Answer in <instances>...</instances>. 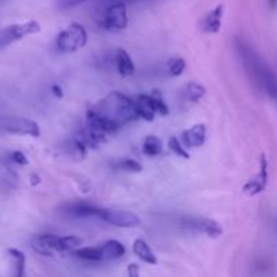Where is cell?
Returning <instances> with one entry per match:
<instances>
[{
    "label": "cell",
    "instance_id": "5b68a950",
    "mask_svg": "<svg viewBox=\"0 0 277 277\" xmlns=\"http://www.w3.org/2000/svg\"><path fill=\"white\" fill-rule=\"evenodd\" d=\"M41 31V26L36 21H29V22L15 23V25L7 26L0 29V49L6 48L11 45L15 41H19L31 34H36Z\"/></svg>",
    "mask_w": 277,
    "mask_h": 277
},
{
    "label": "cell",
    "instance_id": "484cf974",
    "mask_svg": "<svg viewBox=\"0 0 277 277\" xmlns=\"http://www.w3.org/2000/svg\"><path fill=\"white\" fill-rule=\"evenodd\" d=\"M152 96H153L154 107H156L157 114H160V115H162V117H167V115L169 114V108H168V106L165 104L164 99L161 98V95L158 94V92H154V94H152Z\"/></svg>",
    "mask_w": 277,
    "mask_h": 277
},
{
    "label": "cell",
    "instance_id": "9a60e30c",
    "mask_svg": "<svg viewBox=\"0 0 277 277\" xmlns=\"http://www.w3.org/2000/svg\"><path fill=\"white\" fill-rule=\"evenodd\" d=\"M133 252H134V254L137 255L141 261H143V263L150 264V265H154V264L158 263L157 255L154 254L153 250L150 249L147 242L141 239V238L135 239L134 244H133Z\"/></svg>",
    "mask_w": 277,
    "mask_h": 277
},
{
    "label": "cell",
    "instance_id": "7402d4cb",
    "mask_svg": "<svg viewBox=\"0 0 277 277\" xmlns=\"http://www.w3.org/2000/svg\"><path fill=\"white\" fill-rule=\"evenodd\" d=\"M168 147L171 149L172 153H175L176 156L182 157V158H187V160L190 158L188 152L184 149V143L180 142L179 138H176V137H171V138L168 139Z\"/></svg>",
    "mask_w": 277,
    "mask_h": 277
},
{
    "label": "cell",
    "instance_id": "30bf717a",
    "mask_svg": "<svg viewBox=\"0 0 277 277\" xmlns=\"http://www.w3.org/2000/svg\"><path fill=\"white\" fill-rule=\"evenodd\" d=\"M266 184H268V161L263 154L260 157V172L252 180H249L245 184L242 191L249 196H254V195H258L265 190Z\"/></svg>",
    "mask_w": 277,
    "mask_h": 277
},
{
    "label": "cell",
    "instance_id": "4316f807",
    "mask_svg": "<svg viewBox=\"0 0 277 277\" xmlns=\"http://www.w3.org/2000/svg\"><path fill=\"white\" fill-rule=\"evenodd\" d=\"M84 2H87V0H59L57 7H59V10H70V8L80 6Z\"/></svg>",
    "mask_w": 277,
    "mask_h": 277
},
{
    "label": "cell",
    "instance_id": "ac0fdd59",
    "mask_svg": "<svg viewBox=\"0 0 277 277\" xmlns=\"http://www.w3.org/2000/svg\"><path fill=\"white\" fill-rule=\"evenodd\" d=\"M72 254L85 261H103V253L100 246H87V248H76L72 250Z\"/></svg>",
    "mask_w": 277,
    "mask_h": 277
},
{
    "label": "cell",
    "instance_id": "4dcf8cb0",
    "mask_svg": "<svg viewBox=\"0 0 277 277\" xmlns=\"http://www.w3.org/2000/svg\"><path fill=\"white\" fill-rule=\"evenodd\" d=\"M268 4L270 6V8H274L277 6V0H268Z\"/></svg>",
    "mask_w": 277,
    "mask_h": 277
},
{
    "label": "cell",
    "instance_id": "52a82bcc",
    "mask_svg": "<svg viewBox=\"0 0 277 277\" xmlns=\"http://www.w3.org/2000/svg\"><path fill=\"white\" fill-rule=\"evenodd\" d=\"M99 219L103 222L108 223L111 226L119 229H133L141 225V219L135 215L134 212L123 211V210H104L99 214Z\"/></svg>",
    "mask_w": 277,
    "mask_h": 277
},
{
    "label": "cell",
    "instance_id": "3957f363",
    "mask_svg": "<svg viewBox=\"0 0 277 277\" xmlns=\"http://www.w3.org/2000/svg\"><path fill=\"white\" fill-rule=\"evenodd\" d=\"M88 41V33L80 23H70L62 30L56 40V46L62 53H73L84 48Z\"/></svg>",
    "mask_w": 277,
    "mask_h": 277
},
{
    "label": "cell",
    "instance_id": "7a4b0ae2",
    "mask_svg": "<svg viewBox=\"0 0 277 277\" xmlns=\"http://www.w3.org/2000/svg\"><path fill=\"white\" fill-rule=\"evenodd\" d=\"M94 109L103 117L108 118L109 121L115 122L118 126H123L141 118L137 103L121 92H111Z\"/></svg>",
    "mask_w": 277,
    "mask_h": 277
},
{
    "label": "cell",
    "instance_id": "6da1fadb",
    "mask_svg": "<svg viewBox=\"0 0 277 277\" xmlns=\"http://www.w3.org/2000/svg\"><path fill=\"white\" fill-rule=\"evenodd\" d=\"M235 40H237L235 45H237V50L239 53L242 64L245 65V69L248 70L253 83L268 98L277 99V79L272 68L246 42L239 38H235Z\"/></svg>",
    "mask_w": 277,
    "mask_h": 277
},
{
    "label": "cell",
    "instance_id": "8fae6325",
    "mask_svg": "<svg viewBox=\"0 0 277 277\" xmlns=\"http://www.w3.org/2000/svg\"><path fill=\"white\" fill-rule=\"evenodd\" d=\"M182 143L187 147H200L207 138V126L205 123L193 124L192 127L182 132Z\"/></svg>",
    "mask_w": 277,
    "mask_h": 277
},
{
    "label": "cell",
    "instance_id": "5bb4252c",
    "mask_svg": "<svg viewBox=\"0 0 277 277\" xmlns=\"http://www.w3.org/2000/svg\"><path fill=\"white\" fill-rule=\"evenodd\" d=\"M135 103H137V108H138L139 117L147 122L153 121L157 114L156 107H154L153 96L142 94V95L138 96V99H137V102Z\"/></svg>",
    "mask_w": 277,
    "mask_h": 277
},
{
    "label": "cell",
    "instance_id": "83f0119b",
    "mask_svg": "<svg viewBox=\"0 0 277 277\" xmlns=\"http://www.w3.org/2000/svg\"><path fill=\"white\" fill-rule=\"evenodd\" d=\"M10 160H11L12 162H15V164H18V165H27V164H29V160H27V157H26L25 154L22 153V152H19V150H16V152H12L11 156H10Z\"/></svg>",
    "mask_w": 277,
    "mask_h": 277
},
{
    "label": "cell",
    "instance_id": "8992f818",
    "mask_svg": "<svg viewBox=\"0 0 277 277\" xmlns=\"http://www.w3.org/2000/svg\"><path fill=\"white\" fill-rule=\"evenodd\" d=\"M102 25L108 31H122L127 27V7L124 2H115L107 8Z\"/></svg>",
    "mask_w": 277,
    "mask_h": 277
},
{
    "label": "cell",
    "instance_id": "ffe728a7",
    "mask_svg": "<svg viewBox=\"0 0 277 277\" xmlns=\"http://www.w3.org/2000/svg\"><path fill=\"white\" fill-rule=\"evenodd\" d=\"M143 154L150 157L158 156L162 152V141L156 135H147L142 143Z\"/></svg>",
    "mask_w": 277,
    "mask_h": 277
},
{
    "label": "cell",
    "instance_id": "f546056e",
    "mask_svg": "<svg viewBox=\"0 0 277 277\" xmlns=\"http://www.w3.org/2000/svg\"><path fill=\"white\" fill-rule=\"evenodd\" d=\"M127 272L130 276H137V274H138V266L135 265V264H132V265L128 266Z\"/></svg>",
    "mask_w": 277,
    "mask_h": 277
},
{
    "label": "cell",
    "instance_id": "d6986e66",
    "mask_svg": "<svg viewBox=\"0 0 277 277\" xmlns=\"http://www.w3.org/2000/svg\"><path fill=\"white\" fill-rule=\"evenodd\" d=\"M182 95H184V98H186L188 102L197 103L205 98L206 88L201 84H199V83H188V84L184 87Z\"/></svg>",
    "mask_w": 277,
    "mask_h": 277
},
{
    "label": "cell",
    "instance_id": "4fadbf2b",
    "mask_svg": "<svg viewBox=\"0 0 277 277\" xmlns=\"http://www.w3.org/2000/svg\"><path fill=\"white\" fill-rule=\"evenodd\" d=\"M100 211H102V208L87 203V201H79V203H73V205L65 207V214L75 216V218H89V216L99 218Z\"/></svg>",
    "mask_w": 277,
    "mask_h": 277
},
{
    "label": "cell",
    "instance_id": "ba28073f",
    "mask_svg": "<svg viewBox=\"0 0 277 277\" xmlns=\"http://www.w3.org/2000/svg\"><path fill=\"white\" fill-rule=\"evenodd\" d=\"M30 245L34 252L41 255H53L62 252L61 237L56 234H38L31 238Z\"/></svg>",
    "mask_w": 277,
    "mask_h": 277
},
{
    "label": "cell",
    "instance_id": "277c9868",
    "mask_svg": "<svg viewBox=\"0 0 277 277\" xmlns=\"http://www.w3.org/2000/svg\"><path fill=\"white\" fill-rule=\"evenodd\" d=\"M0 134L29 135V137H40L41 130L38 123L31 119L15 115H0Z\"/></svg>",
    "mask_w": 277,
    "mask_h": 277
},
{
    "label": "cell",
    "instance_id": "44dd1931",
    "mask_svg": "<svg viewBox=\"0 0 277 277\" xmlns=\"http://www.w3.org/2000/svg\"><path fill=\"white\" fill-rule=\"evenodd\" d=\"M10 257L14 260L15 268H16V276H23L25 274V266H26V255L25 253L21 252L19 249L10 248L7 250Z\"/></svg>",
    "mask_w": 277,
    "mask_h": 277
},
{
    "label": "cell",
    "instance_id": "7c38bea8",
    "mask_svg": "<svg viewBox=\"0 0 277 277\" xmlns=\"http://www.w3.org/2000/svg\"><path fill=\"white\" fill-rule=\"evenodd\" d=\"M222 16H223V6L219 4L215 8H212L211 11L205 15L200 21L201 31L210 34H215L220 30L222 26Z\"/></svg>",
    "mask_w": 277,
    "mask_h": 277
},
{
    "label": "cell",
    "instance_id": "9c48e42d",
    "mask_svg": "<svg viewBox=\"0 0 277 277\" xmlns=\"http://www.w3.org/2000/svg\"><path fill=\"white\" fill-rule=\"evenodd\" d=\"M182 225L188 227L190 230H193L196 233H205L210 238H218L222 235V227L219 226L215 220L208 218H190L184 219Z\"/></svg>",
    "mask_w": 277,
    "mask_h": 277
},
{
    "label": "cell",
    "instance_id": "2e32d148",
    "mask_svg": "<svg viewBox=\"0 0 277 277\" xmlns=\"http://www.w3.org/2000/svg\"><path fill=\"white\" fill-rule=\"evenodd\" d=\"M100 249L103 253V261L121 258L126 253V248L123 246V244L117 239H109V241L104 242L103 245H100Z\"/></svg>",
    "mask_w": 277,
    "mask_h": 277
},
{
    "label": "cell",
    "instance_id": "e0dca14e",
    "mask_svg": "<svg viewBox=\"0 0 277 277\" xmlns=\"http://www.w3.org/2000/svg\"><path fill=\"white\" fill-rule=\"evenodd\" d=\"M117 66L119 75L123 77L133 76L135 72V65L132 57L127 54V51L123 49H118L117 51Z\"/></svg>",
    "mask_w": 277,
    "mask_h": 277
},
{
    "label": "cell",
    "instance_id": "cb8c5ba5",
    "mask_svg": "<svg viewBox=\"0 0 277 277\" xmlns=\"http://www.w3.org/2000/svg\"><path fill=\"white\" fill-rule=\"evenodd\" d=\"M186 70V60L184 59H173L169 61V65H168V72L171 76L173 77H177V76H181L182 72Z\"/></svg>",
    "mask_w": 277,
    "mask_h": 277
},
{
    "label": "cell",
    "instance_id": "d4e9b609",
    "mask_svg": "<svg viewBox=\"0 0 277 277\" xmlns=\"http://www.w3.org/2000/svg\"><path fill=\"white\" fill-rule=\"evenodd\" d=\"M117 168L126 172H141L142 167H141V164L137 162V161L126 158V160H122L119 161V162H117Z\"/></svg>",
    "mask_w": 277,
    "mask_h": 277
},
{
    "label": "cell",
    "instance_id": "f1b7e54d",
    "mask_svg": "<svg viewBox=\"0 0 277 277\" xmlns=\"http://www.w3.org/2000/svg\"><path fill=\"white\" fill-rule=\"evenodd\" d=\"M51 92H53V94L60 99L64 96V92H62V89L59 87V85H53V87H51Z\"/></svg>",
    "mask_w": 277,
    "mask_h": 277
},
{
    "label": "cell",
    "instance_id": "603a6c76",
    "mask_svg": "<svg viewBox=\"0 0 277 277\" xmlns=\"http://www.w3.org/2000/svg\"><path fill=\"white\" fill-rule=\"evenodd\" d=\"M81 238L76 237V235H66V237H61V249L62 252H72L76 248H79L81 245Z\"/></svg>",
    "mask_w": 277,
    "mask_h": 277
}]
</instances>
